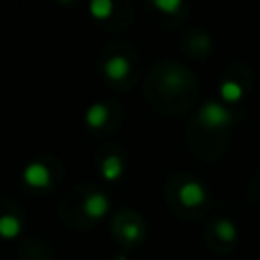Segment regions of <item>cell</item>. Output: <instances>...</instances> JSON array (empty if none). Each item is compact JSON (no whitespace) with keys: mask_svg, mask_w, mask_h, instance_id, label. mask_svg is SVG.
<instances>
[{"mask_svg":"<svg viewBox=\"0 0 260 260\" xmlns=\"http://www.w3.org/2000/svg\"><path fill=\"white\" fill-rule=\"evenodd\" d=\"M108 120V106L102 104V102H95L91 104L87 110H85V124L91 126V128H102Z\"/></svg>","mask_w":260,"mask_h":260,"instance_id":"cell-7","label":"cell"},{"mask_svg":"<svg viewBox=\"0 0 260 260\" xmlns=\"http://www.w3.org/2000/svg\"><path fill=\"white\" fill-rule=\"evenodd\" d=\"M108 209H110V199H108L104 193H100V191H93V193H89V195L83 199V211H85V215L91 217V219L104 217V215L108 213Z\"/></svg>","mask_w":260,"mask_h":260,"instance_id":"cell-4","label":"cell"},{"mask_svg":"<svg viewBox=\"0 0 260 260\" xmlns=\"http://www.w3.org/2000/svg\"><path fill=\"white\" fill-rule=\"evenodd\" d=\"M215 234L223 240V242H232V240H236V236H238V230H236V223L234 221H230V219H217L215 221Z\"/></svg>","mask_w":260,"mask_h":260,"instance_id":"cell-11","label":"cell"},{"mask_svg":"<svg viewBox=\"0 0 260 260\" xmlns=\"http://www.w3.org/2000/svg\"><path fill=\"white\" fill-rule=\"evenodd\" d=\"M179 199L185 207H199L205 201V189L197 181H187L179 189Z\"/></svg>","mask_w":260,"mask_h":260,"instance_id":"cell-3","label":"cell"},{"mask_svg":"<svg viewBox=\"0 0 260 260\" xmlns=\"http://www.w3.org/2000/svg\"><path fill=\"white\" fill-rule=\"evenodd\" d=\"M104 73L114 81H122L130 75V61L124 55H112L104 63Z\"/></svg>","mask_w":260,"mask_h":260,"instance_id":"cell-5","label":"cell"},{"mask_svg":"<svg viewBox=\"0 0 260 260\" xmlns=\"http://www.w3.org/2000/svg\"><path fill=\"white\" fill-rule=\"evenodd\" d=\"M219 95L225 100V102H240L242 95H244V87L234 81V79H228L219 85Z\"/></svg>","mask_w":260,"mask_h":260,"instance_id":"cell-9","label":"cell"},{"mask_svg":"<svg viewBox=\"0 0 260 260\" xmlns=\"http://www.w3.org/2000/svg\"><path fill=\"white\" fill-rule=\"evenodd\" d=\"M154 6L162 12H167V14H175L183 4H181V0H156Z\"/></svg>","mask_w":260,"mask_h":260,"instance_id":"cell-12","label":"cell"},{"mask_svg":"<svg viewBox=\"0 0 260 260\" xmlns=\"http://www.w3.org/2000/svg\"><path fill=\"white\" fill-rule=\"evenodd\" d=\"M22 179L28 187L35 189H43L51 183V171L45 162H30L26 165V169L22 171Z\"/></svg>","mask_w":260,"mask_h":260,"instance_id":"cell-2","label":"cell"},{"mask_svg":"<svg viewBox=\"0 0 260 260\" xmlns=\"http://www.w3.org/2000/svg\"><path fill=\"white\" fill-rule=\"evenodd\" d=\"M89 12H91L93 18L104 20V18L112 16V12H114V2H112V0H93V2H89Z\"/></svg>","mask_w":260,"mask_h":260,"instance_id":"cell-10","label":"cell"},{"mask_svg":"<svg viewBox=\"0 0 260 260\" xmlns=\"http://www.w3.org/2000/svg\"><path fill=\"white\" fill-rule=\"evenodd\" d=\"M100 171H102V177H104L106 181H116V179L124 173V162H122V158H120L118 154H108V156L102 160Z\"/></svg>","mask_w":260,"mask_h":260,"instance_id":"cell-6","label":"cell"},{"mask_svg":"<svg viewBox=\"0 0 260 260\" xmlns=\"http://www.w3.org/2000/svg\"><path fill=\"white\" fill-rule=\"evenodd\" d=\"M20 230H22V223H20V219L16 215H12V213L0 215V236L2 238L12 240V238H16L20 234Z\"/></svg>","mask_w":260,"mask_h":260,"instance_id":"cell-8","label":"cell"},{"mask_svg":"<svg viewBox=\"0 0 260 260\" xmlns=\"http://www.w3.org/2000/svg\"><path fill=\"white\" fill-rule=\"evenodd\" d=\"M199 122L211 130L225 128L232 122V112L219 102H207L199 108Z\"/></svg>","mask_w":260,"mask_h":260,"instance_id":"cell-1","label":"cell"},{"mask_svg":"<svg viewBox=\"0 0 260 260\" xmlns=\"http://www.w3.org/2000/svg\"><path fill=\"white\" fill-rule=\"evenodd\" d=\"M122 236L128 240V242H134L140 238V228L136 223H124L122 225Z\"/></svg>","mask_w":260,"mask_h":260,"instance_id":"cell-13","label":"cell"}]
</instances>
